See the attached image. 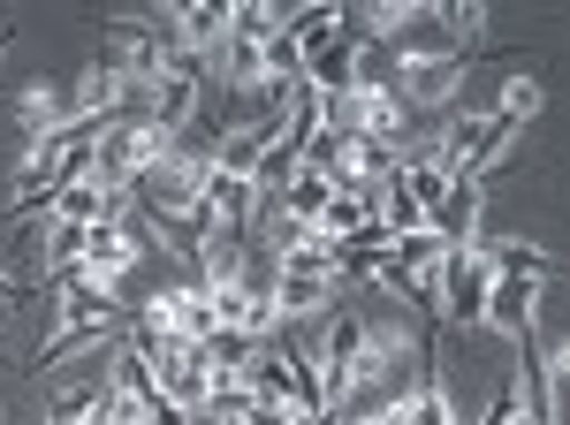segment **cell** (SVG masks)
Wrapping results in <instances>:
<instances>
[{
  "label": "cell",
  "mask_w": 570,
  "mask_h": 425,
  "mask_svg": "<svg viewBox=\"0 0 570 425\" xmlns=\"http://www.w3.org/2000/svg\"><path fill=\"white\" fill-rule=\"evenodd\" d=\"M137 266H145V236H137L130 220H99V228H85V251H77V274H91V281H130ZM130 297V289H122ZM137 304V297H130Z\"/></svg>",
  "instance_id": "6da1fadb"
},
{
  "label": "cell",
  "mask_w": 570,
  "mask_h": 425,
  "mask_svg": "<svg viewBox=\"0 0 570 425\" xmlns=\"http://www.w3.org/2000/svg\"><path fill=\"white\" fill-rule=\"evenodd\" d=\"M540 304H548V281H494V289H487V319H480V335L525 342L532 327H540Z\"/></svg>",
  "instance_id": "7a4b0ae2"
},
{
  "label": "cell",
  "mask_w": 570,
  "mask_h": 425,
  "mask_svg": "<svg viewBox=\"0 0 570 425\" xmlns=\"http://www.w3.org/2000/svg\"><path fill=\"white\" fill-rule=\"evenodd\" d=\"M480 258L494 281H556V251L532 236H480Z\"/></svg>",
  "instance_id": "3957f363"
},
{
  "label": "cell",
  "mask_w": 570,
  "mask_h": 425,
  "mask_svg": "<svg viewBox=\"0 0 570 425\" xmlns=\"http://www.w3.org/2000/svg\"><path fill=\"white\" fill-rule=\"evenodd\" d=\"M8 115H16V137L23 145H39V137H53V129L69 122V91L53 85V77H31V85L8 99Z\"/></svg>",
  "instance_id": "277c9868"
},
{
  "label": "cell",
  "mask_w": 570,
  "mask_h": 425,
  "mask_svg": "<svg viewBox=\"0 0 570 425\" xmlns=\"http://www.w3.org/2000/svg\"><path fill=\"white\" fill-rule=\"evenodd\" d=\"M115 198H107V190H99V182H61V190H53V198H46V220H69V228H99V220H115Z\"/></svg>",
  "instance_id": "5b68a950"
},
{
  "label": "cell",
  "mask_w": 570,
  "mask_h": 425,
  "mask_svg": "<svg viewBox=\"0 0 570 425\" xmlns=\"http://www.w3.org/2000/svg\"><path fill=\"white\" fill-rule=\"evenodd\" d=\"M206 160H214L220 175H259V160H266V137L252 122H228L214 137V152H206Z\"/></svg>",
  "instance_id": "8992f818"
},
{
  "label": "cell",
  "mask_w": 570,
  "mask_h": 425,
  "mask_svg": "<svg viewBox=\"0 0 570 425\" xmlns=\"http://www.w3.org/2000/svg\"><path fill=\"white\" fill-rule=\"evenodd\" d=\"M327 244H351V236H365L373 228V206H365V190H335L327 206H320V220H312Z\"/></svg>",
  "instance_id": "52a82bcc"
},
{
  "label": "cell",
  "mask_w": 570,
  "mask_h": 425,
  "mask_svg": "<svg viewBox=\"0 0 570 425\" xmlns=\"http://www.w3.org/2000/svg\"><path fill=\"white\" fill-rule=\"evenodd\" d=\"M236 380L252 387L259 403H289V357H282V342H259V349H252V365H244Z\"/></svg>",
  "instance_id": "ba28073f"
},
{
  "label": "cell",
  "mask_w": 570,
  "mask_h": 425,
  "mask_svg": "<svg viewBox=\"0 0 570 425\" xmlns=\"http://www.w3.org/2000/svg\"><path fill=\"white\" fill-rule=\"evenodd\" d=\"M282 0H228V39H244V46H266L274 31H282Z\"/></svg>",
  "instance_id": "9c48e42d"
},
{
  "label": "cell",
  "mask_w": 570,
  "mask_h": 425,
  "mask_svg": "<svg viewBox=\"0 0 570 425\" xmlns=\"http://www.w3.org/2000/svg\"><path fill=\"white\" fill-rule=\"evenodd\" d=\"M540 107H548L540 77H525V69H518V77H502V91H494V115H502V122H518V129H525L532 115H540Z\"/></svg>",
  "instance_id": "30bf717a"
},
{
  "label": "cell",
  "mask_w": 570,
  "mask_h": 425,
  "mask_svg": "<svg viewBox=\"0 0 570 425\" xmlns=\"http://www.w3.org/2000/svg\"><path fill=\"white\" fill-rule=\"evenodd\" d=\"M77 251H85V228H69V220H46V281H61V274H77Z\"/></svg>",
  "instance_id": "8fae6325"
},
{
  "label": "cell",
  "mask_w": 570,
  "mask_h": 425,
  "mask_svg": "<svg viewBox=\"0 0 570 425\" xmlns=\"http://www.w3.org/2000/svg\"><path fill=\"white\" fill-rule=\"evenodd\" d=\"M8 46H16V31H8V23H0V61H8Z\"/></svg>",
  "instance_id": "7c38bea8"
},
{
  "label": "cell",
  "mask_w": 570,
  "mask_h": 425,
  "mask_svg": "<svg viewBox=\"0 0 570 425\" xmlns=\"http://www.w3.org/2000/svg\"><path fill=\"white\" fill-rule=\"evenodd\" d=\"M0 425H8V411H0Z\"/></svg>",
  "instance_id": "4fadbf2b"
}]
</instances>
